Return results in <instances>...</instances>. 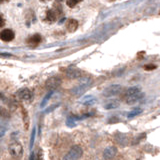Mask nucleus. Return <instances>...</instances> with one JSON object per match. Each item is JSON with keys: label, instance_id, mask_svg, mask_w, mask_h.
I'll return each mask as SVG.
<instances>
[{"label": "nucleus", "instance_id": "obj_23", "mask_svg": "<svg viewBox=\"0 0 160 160\" xmlns=\"http://www.w3.org/2000/svg\"><path fill=\"white\" fill-rule=\"evenodd\" d=\"M5 132H6V127L0 125V137H2L5 134Z\"/></svg>", "mask_w": 160, "mask_h": 160}, {"label": "nucleus", "instance_id": "obj_17", "mask_svg": "<svg viewBox=\"0 0 160 160\" xmlns=\"http://www.w3.org/2000/svg\"><path fill=\"white\" fill-rule=\"evenodd\" d=\"M10 117V113L7 109H5L4 107L0 106V118L2 119H7V118Z\"/></svg>", "mask_w": 160, "mask_h": 160}, {"label": "nucleus", "instance_id": "obj_29", "mask_svg": "<svg viewBox=\"0 0 160 160\" xmlns=\"http://www.w3.org/2000/svg\"><path fill=\"white\" fill-rule=\"evenodd\" d=\"M4 99H5V96L0 92V100H4Z\"/></svg>", "mask_w": 160, "mask_h": 160}, {"label": "nucleus", "instance_id": "obj_22", "mask_svg": "<svg viewBox=\"0 0 160 160\" xmlns=\"http://www.w3.org/2000/svg\"><path fill=\"white\" fill-rule=\"evenodd\" d=\"M78 3H79V2L74 1V0H73V1H66V4L70 7V8H73V7H74L75 5H77Z\"/></svg>", "mask_w": 160, "mask_h": 160}, {"label": "nucleus", "instance_id": "obj_19", "mask_svg": "<svg viewBox=\"0 0 160 160\" xmlns=\"http://www.w3.org/2000/svg\"><path fill=\"white\" fill-rule=\"evenodd\" d=\"M52 94H53V91H50V92H49L48 94H47V95L44 97V99L42 100V102H41V108H43V107H45V105L47 104V101L49 100V99H50V97H51V95Z\"/></svg>", "mask_w": 160, "mask_h": 160}, {"label": "nucleus", "instance_id": "obj_14", "mask_svg": "<svg viewBox=\"0 0 160 160\" xmlns=\"http://www.w3.org/2000/svg\"><path fill=\"white\" fill-rule=\"evenodd\" d=\"M22 117H23V124H24L25 129L27 130L29 128V124H30V120H29V115H28L27 111L25 109L22 110Z\"/></svg>", "mask_w": 160, "mask_h": 160}, {"label": "nucleus", "instance_id": "obj_4", "mask_svg": "<svg viewBox=\"0 0 160 160\" xmlns=\"http://www.w3.org/2000/svg\"><path fill=\"white\" fill-rule=\"evenodd\" d=\"M122 85L120 84H113L110 85L108 87H106L102 92V95L104 97H112V96H116L118 94H120L122 92Z\"/></svg>", "mask_w": 160, "mask_h": 160}, {"label": "nucleus", "instance_id": "obj_15", "mask_svg": "<svg viewBox=\"0 0 160 160\" xmlns=\"http://www.w3.org/2000/svg\"><path fill=\"white\" fill-rule=\"evenodd\" d=\"M41 42V36L39 34H34L33 36L28 39V43L31 44V45H37L38 43Z\"/></svg>", "mask_w": 160, "mask_h": 160}, {"label": "nucleus", "instance_id": "obj_28", "mask_svg": "<svg viewBox=\"0 0 160 160\" xmlns=\"http://www.w3.org/2000/svg\"><path fill=\"white\" fill-rule=\"evenodd\" d=\"M35 159H36V157H35V153H34V152H32V153H31V155H30L29 160H35Z\"/></svg>", "mask_w": 160, "mask_h": 160}, {"label": "nucleus", "instance_id": "obj_21", "mask_svg": "<svg viewBox=\"0 0 160 160\" xmlns=\"http://www.w3.org/2000/svg\"><path fill=\"white\" fill-rule=\"evenodd\" d=\"M35 135H36V129H35V128H33L32 134H31V138H30V150H32L34 140H35Z\"/></svg>", "mask_w": 160, "mask_h": 160}, {"label": "nucleus", "instance_id": "obj_3", "mask_svg": "<svg viewBox=\"0 0 160 160\" xmlns=\"http://www.w3.org/2000/svg\"><path fill=\"white\" fill-rule=\"evenodd\" d=\"M93 80L91 78H83V80H81L80 84L73 89V94L75 96H80L85 92L86 90H88L89 87L92 85Z\"/></svg>", "mask_w": 160, "mask_h": 160}, {"label": "nucleus", "instance_id": "obj_6", "mask_svg": "<svg viewBox=\"0 0 160 160\" xmlns=\"http://www.w3.org/2000/svg\"><path fill=\"white\" fill-rule=\"evenodd\" d=\"M62 12L61 10V6H59L58 8H54V9H50L47 11V14H46V20L49 22H54L57 20V18H58L59 14Z\"/></svg>", "mask_w": 160, "mask_h": 160}, {"label": "nucleus", "instance_id": "obj_5", "mask_svg": "<svg viewBox=\"0 0 160 160\" xmlns=\"http://www.w3.org/2000/svg\"><path fill=\"white\" fill-rule=\"evenodd\" d=\"M15 96L20 101H30L32 99V92L30 91V89L23 87L17 91Z\"/></svg>", "mask_w": 160, "mask_h": 160}, {"label": "nucleus", "instance_id": "obj_13", "mask_svg": "<svg viewBox=\"0 0 160 160\" xmlns=\"http://www.w3.org/2000/svg\"><path fill=\"white\" fill-rule=\"evenodd\" d=\"M144 97V94L141 92V93H139L137 94V95H134V96H131V97H127V98H124V100L125 102L128 104V105H132V104H134L136 103L137 101L139 100H141Z\"/></svg>", "mask_w": 160, "mask_h": 160}, {"label": "nucleus", "instance_id": "obj_16", "mask_svg": "<svg viewBox=\"0 0 160 160\" xmlns=\"http://www.w3.org/2000/svg\"><path fill=\"white\" fill-rule=\"evenodd\" d=\"M118 106H119V102L116 100H111V101L107 102L105 105H104V108L105 109H115V108H117Z\"/></svg>", "mask_w": 160, "mask_h": 160}, {"label": "nucleus", "instance_id": "obj_2", "mask_svg": "<svg viewBox=\"0 0 160 160\" xmlns=\"http://www.w3.org/2000/svg\"><path fill=\"white\" fill-rule=\"evenodd\" d=\"M8 150H9L10 155L16 159L21 158L23 155V147L19 141H16V140L12 141L8 146Z\"/></svg>", "mask_w": 160, "mask_h": 160}, {"label": "nucleus", "instance_id": "obj_18", "mask_svg": "<svg viewBox=\"0 0 160 160\" xmlns=\"http://www.w3.org/2000/svg\"><path fill=\"white\" fill-rule=\"evenodd\" d=\"M95 98L92 96H90V97H86L85 98V100L83 101V104H85V105H92V104L95 103Z\"/></svg>", "mask_w": 160, "mask_h": 160}, {"label": "nucleus", "instance_id": "obj_24", "mask_svg": "<svg viewBox=\"0 0 160 160\" xmlns=\"http://www.w3.org/2000/svg\"><path fill=\"white\" fill-rule=\"evenodd\" d=\"M59 105V104H55V105H53V106H51V107H49V108H47L46 109V113H48V112H51V110H53L54 108H56V107L57 106H58Z\"/></svg>", "mask_w": 160, "mask_h": 160}, {"label": "nucleus", "instance_id": "obj_7", "mask_svg": "<svg viewBox=\"0 0 160 160\" xmlns=\"http://www.w3.org/2000/svg\"><path fill=\"white\" fill-rule=\"evenodd\" d=\"M15 37V33L12 29H4L0 32V39L3 42H10Z\"/></svg>", "mask_w": 160, "mask_h": 160}, {"label": "nucleus", "instance_id": "obj_27", "mask_svg": "<svg viewBox=\"0 0 160 160\" xmlns=\"http://www.w3.org/2000/svg\"><path fill=\"white\" fill-rule=\"evenodd\" d=\"M154 68H155V65H147V66H145V69H147V70L154 69Z\"/></svg>", "mask_w": 160, "mask_h": 160}, {"label": "nucleus", "instance_id": "obj_12", "mask_svg": "<svg viewBox=\"0 0 160 160\" xmlns=\"http://www.w3.org/2000/svg\"><path fill=\"white\" fill-rule=\"evenodd\" d=\"M78 25H79L78 24V21L76 19H73V18H71V19H68L67 22H66V28L69 32H74V31L77 30Z\"/></svg>", "mask_w": 160, "mask_h": 160}, {"label": "nucleus", "instance_id": "obj_26", "mask_svg": "<svg viewBox=\"0 0 160 160\" xmlns=\"http://www.w3.org/2000/svg\"><path fill=\"white\" fill-rule=\"evenodd\" d=\"M0 57H12V54H10V53H0Z\"/></svg>", "mask_w": 160, "mask_h": 160}, {"label": "nucleus", "instance_id": "obj_9", "mask_svg": "<svg viewBox=\"0 0 160 160\" xmlns=\"http://www.w3.org/2000/svg\"><path fill=\"white\" fill-rule=\"evenodd\" d=\"M66 75L69 78H71V79H78V78L81 77L82 72L76 67H69L66 69Z\"/></svg>", "mask_w": 160, "mask_h": 160}, {"label": "nucleus", "instance_id": "obj_8", "mask_svg": "<svg viewBox=\"0 0 160 160\" xmlns=\"http://www.w3.org/2000/svg\"><path fill=\"white\" fill-rule=\"evenodd\" d=\"M61 84V79L58 77H50L49 79H47L45 85L48 89H50L51 91H53L55 88H57Z\"/></svg>", "mask_w": 160, "mask_h": 160}, {"label": "nucleus", "instance_id": "obj_10", "mask_svg": "<svg viewBox=\"0 0 160 160\" xmlns=\"http://www.w3.org/2000/svg\"><path fill=\"white\" fill-rule=\"evenodd\" d=\"M116 153H117V149L114 146H110V147H107L103 151V158L105 160H110L114 158Z\"/></svg>", "mask_w": 160, "mask_h": 160}, {"label": "nucleus", "instance_id": "obj_1", "mask_svg": "<svg viewBox=\"0 0 160 160\" xmlns=\"http://www.w3.org/2000/svg\"><path fill=\"white\" fill-rule=\"evenodd\" d=\"M83 148L78 144L72 145L67 151V153L63 156L62 160H79L82 157Z\"/></svg>", "mask_w": 160, "mask_h": 160}, {"label": "nucleus", "instance_id": "obj_20", "mask_svg": "<svg viewBox=\"0 0 160 160\" xmlns=\"http://www.w3.org/2000/svg\"><path fill=\"white\" fill-rule=\"evenodd\" d=\"M141 110L140 108H137V109H134V110H132V111H130V113L128 114V118H132V117H135L136 115H138V114H140L141 113Z\"/></svg>", "mask_w": 160, "mask_h": 160}, {"label": "nucleus", "instance_id": "obj_25", "mask_svg": "<svg viewBox=\"0 0 160 160\" xmlns=\"http://www.w3.org/2000/svg\"><path fill=\"white\" fill-rule=\"evenodd\" d=\"M4 24H5V20H4V18L2 17L1 15H0V28L3 27Z\"/></svg>", "mask_w": 160, "mask_h": 160}, {"label": "nucleus", "instance_id": "obj_11", "mask_svg": "<svg viewBox=\"0 0 160 160\" xmlns=\"http://www.w3.org/2000/svg\"><path fill=\"white\" fill-rule=\"evenodd\" d=\"M139 93H141V87H140V86H132V87H129L124 92V98L137 95V94H139Z\"/></svg>", "mask_w": 160, "mask_h": 160}]
</instances>
